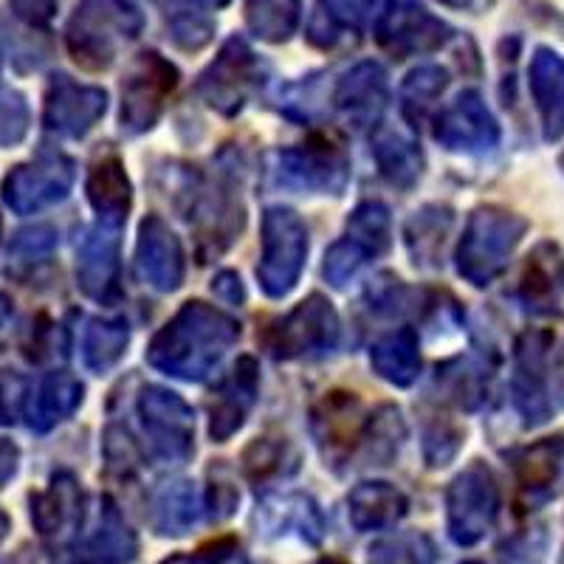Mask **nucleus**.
<instances>
[{
    "mask_svg": "<svg viewBox=\"0 0 564 564\" xmlns=\"http://www.w3.org/2000/svg\"><path fill=\"white\" fill-rule=\"evenodd\" d=\"M238 336L240 325L229 314L198 300L186 302L150 341L148 361L175 379L200 381L218 367Z\"/></svg>",
    "mask_w": 564,
    "mask_h": 564,
    "instance_id": "nucleus-1",
    "label": "nucleus"
},
{
    "mask_svg": "<svg viewBox=\"0 0 564 564\" xmlns=\"http://www.w3.org/2000/svg\"><path fill=\"white\" fill-rule=\"evenodd\" d=\"M513 401L528 426L564 410V325L528 327L517 339Z\"/></svg>",
    "mask_w": 564,
    "mask_h": 564,
    "instance_id": "nucleus-2",
    "label": "nucleus"
},
{
    "mask_svg": "<svg viewBox=\"0 0 564 564\" xmlns=\"http://www.w3.org/2000/svg\"><path fill=\"white\" fill-rule=\"evenodd\" d=\"M141 29L144 14L135 0H83L65 26V45L79 68L108 70L119 45L139 37Z\"/></svg>",
    "mask_w": 564,
    "mask_h": 564,
    "instance_id": "nucleus-3",
    "label": "nucleus"
},
{
    "mask_svg": "<svg viewBox=\"0 0 564 564\" xmlns=\"http://www.w3.org/2000/svg\"><path fill=\"white\" fill-rule=\"evenodd\" d=\"M528 220L522 215L500 209V206H480L468 218L457 246V271L463 280L482 289L506 271L508 260L522 243Z\"/></svg>",
    "mask_w": 564,
    "mask_h": 564,
    "instance_id": "nucleus-4",
    "label": "nucleus"
},
{
    "mask_svg": "<svg viewBox=\"0 0 564 564\" xmlns=\"http://www.w3.org/2000/svg\"><path fill=\"white\" fill-rule=\"evenodd\" d=\"M308 257V229L296 212L271 206L263 215V257L257 265L260 285L269 296L291 294Z\"/></svg>",
    "mask_w": 564,
    "mask_h": 564,
    "instance_id": "nucleus-5",
    "label": "nucleus"
},
{
    "mask_svg": "<svg viewBox=\"0 0 564 564\" xmlns=\"http://www.w3.org/2000/svg\"><path fill=\"white\" fill-rule=\"evenodd\" d=\"M265 63L251 52L243 37H229L220 54L200 74L198 94L212 110L235 116L265 79Z\"/></svg>",
    "mask_w": 564,
    "mask_h": 564,
    "instance_id": "nucleus-6",
    "label": "nucleus"
},
{
    "mask_svg": "<svg viewBox=\"0 0 564 564\" xmlns=\"http://www.w3.org/2000/svg\"><path fill=\"white\" fill-rule=\"evenodd\" d=\"M500 511V486L486 463L475 460L452 480L446 491V517H449L452 542L463 547L477 545Z\"/></svg>",
    "mask_w": 564,
    "mask_h": 564,
    "instance_id": "nucleus-7",
    "label": "nucleus"
},
{
    "mask_svg": "<svg viewBox=\"0 0 564 564\" xmlns=\"http://www.w3.org/2000/svg\"><path fill=\"white\" fill-rule=\"evenodd\" d=\"M178 85V68L159 52H141L122 79V128L144 133L159 122L164 105Z\"/></svg>",
    "mask_w": 564,
    "mask_h": 564,
    "instance_id": "nucleus-8",
    "label": "nucleus"
},
{
    "mask_svg": "<svg viewBox=\"0 0 564 564\" xmlns=\"http://www.w3.org/2000/svg\"><path fill=\"white\" fill-rule=\"evenodd\" d=\"M276 184L300 189V193H334L339 195L350 178V161L339 141L314 135L300 148L276 153Z\"/></svg>",
    "mask_w": 564,
    "mask_h": 564,
    "instance_id": "nucleus-9",
    "label": "nucleus"
},
{
    "mask_svg": "<svg viewBox=\"0 0 564 564\" xmlns=\"http://www.w3.org/2000/svg\"><path fill=\"white\" fill-rule=\"evenodd\" d=\"M452 34L455 32L417 0H390L376 20V40L395 59L437 52Z\"/></svg>",
    "mask_w": 564,
    "mask_h": 564,
    "instance_id": "nucleus-10",
    "label": "nucleus"
},
{
    "mask_svg": "<svg viewBox=\"0 0 564 564\" xmlns=\"http://www.w3.org/2000/svg\"><path fill=\"white\" fill-rule=\"evenodd\" d=\"M339 341V316L330 300L322 294H311L300 302L280 325L271 330L269 350L276 359H302L314 352L334 350Z\"/></svg>",
    "mask_w": 564,
    "mask_h": 564,
    "instance_id": "nucleus-11",
    "label": "nucleus"
},
{
    "mask_svg": "<svg viewBox=\"0 0 564 564\" xmlns=\"http://www.w3.org/2000/svg\"><path fill=\"white\" fill-rule=\"evenodd\" d=\"M139 415L150 446L170 463H184L195 449V415L186 401L164 387H144L139 395Z\"/></svg>",
    "mask_w": 564,
    "mask_h": 564,
    "instance_id": "nucleus-12",
    "label": "nucleus"
},
{
    "mask_svg": "<svg viewBox=\"0 0 564 564\" xmlns=\"http://www.w3.org/2000/svg\"><path fill=\"white\" fill-rule=\"evenodd\" d=\"M74 186V161L57 150H43L34 161L20 164L3 181V198L20 215L45 209L68 198Z\"/></svg>",
    "mask_w": 564,
    "mask_h": 564,
    "instance_id": "nucleus-13",
    "label": "nucleus"
},
{
    "mask_svg": "<svg viewBox=\"0 0 564 564\" xmlns=\"http://www.w3.org/2000/svg\"><path fill=\"white\" fill-rule=\"evenodd\" d=\"M311 432L322 457L330 466L347 463L352 452L365 443L367 417L361 401L345 390L327 392L311 412Z\"/></svg>",
    "mask_w": 564,
    "mask_h": 564,
    "instance_id": "nucleus-14",
    "label": "nucleus"
},
{
    "mask_svg": "<svg viewBox=\"0 0 564 564\" xmlns=\"http://www.w3.org/2000/svg\"><path fill=\"white\" fill-rule=\"evenodd\" d=\"M105 110H108V94L102 88L83 85L59 74L52 79L48 94H45L43 122L54 133L79 139L102 119Z\"/></svg>",
    "mask_w": 564,
    "mask_h": 564,
    "instance_id": "nucleus-15",
    "label": "nucleus"
},
{
    "mask_svg": "<svg viewBox=\"0 0 564 564\" xmlns=\"http://www.w3.org/2000/svg\"><path fill=\"white\" fill-rule=\"evenodd\" d=\"M435 139L446 150L480 153V150H491L500 141V124L477 90H463L460 97L437 116Z\"/></svg>",
    "mask_w": 564,
    "mask_h": 564,
    "instance_id": "nucleus-16",
    "label": "nucleus"
},
{
    "mask_svg": "<svg viewBox=\"0 0 564 564\" xmlns=\"http://www.w3.org/2000/svg\"><path fill=\"white\" fill-rule=\"evenodd\" d=\"M135 269L139 276L155 291H175L184 282L186 260L178 235L159 215L141 220L139 243H135Z\"/></svg>",
    "mask_w": 564,
    "mask_h": 564,
    "instance_id": "nucleus-17",
    "label": "nucleus"
},
{
    "mask_svg": "<svg viewBox=\"0 0 564 564\" xmlns=\"http://www.w3.org/2000/svg\"><path fill=\"white\" fill-rule=\"evenodd\" d=\"M119 231L122 226L99 220L79 243L77 280L90 300L110 302L119 294Z\"/></svg>",
    "mask_w": 564,
    "mask_h": 564,
    "instance_id": "nucleus-18",
    "label": "nucleus"
},
{
    "mask_svg": "<svg viewBox=\"0 0 564 564\" xmlns=\"http://www.w3.org/2000/svg\"><path fill=\"white\" fill-rule=\"evenodd\" d=\"M260 390V370L251 356L238 359L231 372L220 381V387L212 392L209 401V435L212 441L226 443L240 430L249 417L251 406Z\"/></svg>",
    "mask_w": 564,
    "mask_h": 564,
    "instance_id": "nucleus-19",
    "label": "nucleus"
},
{
    "mask_svg": "<svg viewBox=\"0 0 564 564\" xmlns=\"http://www.w3.org/2000/svg\"><path fill=\"white\" fill-rule=\"evenodd\" d=\"M387 99H390L387 70L372 59L352 65L336 83L334 90L336 110L352 128H370V124L379 122V116L387 108Z\"/></svg>",
    "mask_w": 564,
    "mask_h": 564,
    "instance_id": "nucleus-20",
    "label": "nucleus"
},
{
    "mask_svg": "<svg viewBox=\"0 0 564 564\" xmlns=\"http://www.w3.org/2000/svg\"><path fill=\"white\" fill-rule=\"evenodd\" d=\"M513 463V482H517V494L525 508L545 506L556 494L558 477H562L564 466V435L545 437L536 441L525 449H520L511 457Z\"/></svg>",
    "mask_w": 564,
    "mask_h": 564,
    "instance_id": "nucleus-21",
    "label": "nucleus"
},
{
    "mask_svg": "<svg viewBox=\"0 0 564 564\" xmlns=\"http://www.w3.org/2000/svg\"><path fill=\"white\" fill-rule=\"evenodd\" d=\"M379 0H316L308 20L311 45L322 52H345L359 43Z\"/></svg>",
    "mask_w": 564,
    "mask_h": 564,
    "instance_id": "nucleus-22",
    "label": "nucleus"
},
{
    "mask_svg": "<svg viewBox=\"0 0 564 564\" xmlns=\"http://www.w3.org/2000/svg\"><path fill=\"white\" fill-rule=\"evenodd\" d=\"M85 517V497L77 477L63 471L54 475L52 486L32 497V522L43 536L65 539L77 533Z\"/></svg>",
    "mask_w": 564,
    "mask_h": 564,
    "instance_id": "nucleus-23",
    "label": "nucleus"
},
{
    "mask_svg": "<svg viewBox=\"0 0 564 564\" xmlns=\"http://www.w3.org/2000/svg\"><path fill=\"white\" fill-rule=\"evenodd\" d=\"M520 302L533 314H553L564 305V254L558 246L539 243L520 276Z\"/></svg>",
    "mask_w": 564,
    "mask_h": 564,
    "instance_id": "nucleus-24",
    "label": "nucleus"
},
{
    "mask_svg": "<svg viewBox=\"0 0 564 564\" xmlns=\"http://www.w3.org/2000/svg\"><path fill=\"white\" fill-rule=\"evenodd\" d=\"M533 105L539 110V122L547 141L564 135V57L551 48H536L528 70Z\"/></svg>",
    "mask_w": 564,
    "mask_h": 564,
    "instance_id": "nucleus-25",
    "label": "nucleus"
},
{
    "mask_svg": "<svg viewBox=\"0 0 564 564\" xmlns=\"http://www.w3.org/2000/svg\"><path fill=\"white\" fill-rule=\"evenodd\" d=\"M406 508H410V500L404 497V491L390 482H361L347 497L350 525L361 533L392 528L404 520Z\"/></svg>",
    "mask_w": 564,
    "mask_h": 564,
    "instance_id": "nucleus-26",
    "label": "nucleus"
},
{
    "mask_svg": "<svg viewBox=\"0 0 564 564\" xmlns=\"http://www.w3.org/2000/svg\"><path fill=\"white\" fill-rule=\"evenodd\" d=\"M139 553V539L124 522L122 511L116 508L113 500L105 497L99 508L97 531L85 539L79 562L83 564H130Z\"/></svg>",
    "mask_w": 564,
    "mask_h": 564,
    "instance_id": "nucleus-27",
    "label": "nucleus"
},
{
    "mask_svg": "<svg viewBox=\"0 0 564 564\" xmlns=\"http://www.w3.org/2000/svg\"><path fill=\"white\" fill-rule=\"evenodd\" d=\"M85 189H88L90 206L99 212V220L113 226L124 224L130 204H133V193H130V181L122 161L116 155H102V159L94 161Z\"/></svg>",
    "mask_w": 564,
    "mask_h": 564,
    "instance_id": "nucleus-28",
    "label": "nucleus"
},
{
    "mask_svg": "<svg viewBox=\"0 0 564 564\" xmlns=\"http://www.w3.org/2000/svg\"><path fill=\"white\" fill-rule=\"evenodd\" d=\"M79 404H83V384L70 372H52L40 381L34 395L29 398V423H32V430L48 432L59 421L74 415Z\"/></svg>",
    "mask_w": 564,
    "mask_h": 564,
    "instance_id": "nucleus-29",
    "label": "nucleus"
},
{
    "mask_svg": "<svg viewBox=\"0 0 564 564\" xmlns=\"http://www.w3.org/2000/svg\"><path fill=\"white\" fill-rule=\"evenodd\" d=\"M452 224H455V215H452L449 206L432 204L417 209L404 231L412 263L421 265V269H437Z\"/></svg>",
    "mask_w": 564,
    "mask_h": 564,
    "instance_id": "nucleus-30",
    "label": "nucleus"
},
{
    "mask_svg": "<svg viewBox=\"0 0 564 564\" xmlns=\"http://www.w3.org/2000/svg\"><path fill=\"white\" fill-rule=\"evenodd\" d=\"M372 153L381 175L398 189H410L417 184L423 173L421 144L398 130H379L372 139Z\"/></svg>",
    "mask_w": 564,
    "mask_h": 564,
    "instance_id": "nucleus-31",
    "label": "nucleus"
},
{
    "mask_svg": "<svg viewBox=\"0 0 564 564\" xmlns=\"http://www.w3.org/2000/svg\"><path fill=\"white\" fill-rule=\"evenodd\" d=\"M370 365L381 379L395 387H410L421 372V352H417V336L410 327L392 330L381 336L370 347Z\"/></svg>",
    "mask_w": 564,
    "mask_h": 564,
    "instance_id": "nucleus-32",
    "label": "nucleus"
},
{
    "mask_svg": "<svg viewBox=\"0 0 564 564\" xmlns=\"http://www.w3.org/2000/svg\"><path fill=\"white\" fill-rule=\"evenodd\" d=\"M164 14L170 40L178 45L181 52H200L209 45L215 34V20L206 14L200 0H153Z\"/></svg>",
    "mask_w": 564,
    "mask_h": 564,
    "instance_id": "nucleus-33",
    "label": "nucleus"
},
{
    "mask_svg": "<svg viewBox=\"0 0 564 564\" xmlns=\"http://www.w3.org/2000/svg\"><path fill=\"white\" fill-rule=\"evenodd\" d=\"M200 517V502L193 482H167L153 497V528L164 536H184Z\"/></svg>",
    "mask_w": 564,
    "mask_h": 564,
    "instance_id": "nucleus-34",
    "label": "nucleus"
},
{
    "mask_svg": "<svg viewBox=\"0 0 564 564\" xmlns=\"http://www.w3.org/2000/svg\"><path fill=\"white\" fill-rule=\"evenodd\" d=\"M488 381H491V367L482 356H466V359L437 367V384L443 387L446 398L463 410H477L482 404Z\"/></svg>",
    "mask_w": 564,
    "mask_h": 564,
    "instance_id": "nucleus-35",
    "label": "nucleus"
},
{
    "mask_svg": "<svg viewBox=\"0 0 564 564\" xmlns=\"http://www.w3.org/2000/svg\"><path fill=\"white\" fill-rule=\"evenodd\" d=\"M302 20V0H246V26L263 43H289Z\"/></svg>",
    "mask_w": 564,
    "mask_h": 564,
    "instance_id": "nucleus-36",
    "label": "nucleus"
},
{
    "mask_svg": "<svg viewBox=\"0 0 564 564\" xmlns=\"http://www.w3.org/2000/svg\"><path fill=\"white\" fill-rule=\"evenodd\" d=\"M128 341H130V330L124 322L94 319L88 327H85V339H83L85 365L102 376V372H108L110 367L119 365Z\"/></svg>",
    "mask_w": 564,
    "mask_h": 564,
    "instance_id": "nucleus-37",
    "label": "nucleus"
},
{
    "mask_svg": "<svg viewBox=\"0 0 564 564\" xmlns=\"http://www.w3.org/2000/svg\"><path fill=\"white\" fill-rule=\"evenodd\" d=\"M367 457L372 466H387L398 455L401 443L406 441V423L398 406H379L367 421Z\"/></svg>",
    "mask_w": 564,
    "mask_h": 564,
    "instance_id": "nucleus-38",
    "label": "nucleus"
},
{
    "mask_svg": "<svg viewBox=\"0 0 564 564\" xmlns=\"http://www.w3.org/2000/svg\"><path fill=\"white\" fill-rule=\"evenodd\" d=\"M347 240L367 251V257L384 254L392 243V220L384 204H361L347 220Z\"/></svg>",
    "mask_w": 564,
    "mask_h": 564,
    "instance_id": "nucleus-39",
    "label": "nucleus"
},
{
    "mask_svg": "<svg viewBox=\"0 0 564 564\" xmlns=\"http://www.w3.org/2000/svg\"><path fill=\"white\" fill-rule=\"evenodd\" d=\"M449 85V77L441 65H417L410 70L401 88V102H404V116L410 122H421L426 110L441 99V94Z\"/></svg>",
    "mask_w": 564,
    "mask_h": 564,
    "instance_id": "nucleus-40",
    "label": "nucleus"
},
{
    "mask_svg": "<svg viewBox=\"0 0 564 564\" xmlns=\"http://www.w3.org/2000/svg\"><path fill=\"white\" fill-rule=\"evenodd\" d=\"M370 564H435V545L426 533H395L370 547Z\"/></svg>",
    "mask_w": 564,
    "mask_h": 564,
    "instance_id": "nucleus-41",
    "label": "nucleus"
},
{
    "mask_svg": "<svg viewBox=\"0 0 564 564\" xmlns=\"http://www.w3.org/2000/svg\"><path fill=\"white\" fill-rule=\"evenodd\" d=\"M263 508L265 513L274 517V528L289 531L294 525L302 536H308L311 542H319L322 517L308 497H282V500H269Z\"/></svg>",
    "mask_w": 564,
    "mask_h": 564,
    "instance_id": "nucleus-42",
    "label": "nucleus"
},
{
    "mask_svg": "<svg viewBox=\"0 0 564 564\" xmlns=\"http://www.w3.org/2000/svg\"><path fill=\"white\" fill-rule=\"evenodd\" d=\"M285 463H289V443L274 441V437L254 441L243 452V471L251 482H265L271 477L294 471V468H285ZM291 463H294V457H291Z\"/></svg>",
    "mask_w": 564,
    "mask_h": 564,
    "instance_id": "nucleus-43",
    "label": "nucleus"
},
{
    "mask_svg": "<svg viewBox=\"0 0 564 564\" xmlns=\"http://www.w3.org/2000/svg\"><path fill=\"white\" fill-rule=\"evenodd\" d=\"M463 446V430L446 415H432L423 426V457L432 468L446 466Z\"/></svg>",
    "mask_w": 564,
    "mask_h": 564,
    "instance_id": "nucleus-44",
    "label": "nucleus"
},
{
    "mask_svg": "<svg viewBox=\"0 0 564 564\" xmlns=\"http://www.w3.org/2000/svg\"><path fill=\"white\" fill-rule=\"evenodd\" d=\"M54 246H57V235L48 226H34V229L18 231V238L12 240V249H9V260L14 269H32V265L43 263L45 257L52 254Z\"/></svg>",
    "mask_w": 564,
    "mask_h": 564,
    "instance_id": "nucleus-45",
    "label": "nucleus"
},
{
    "mask_svg": "<svg viewBox=\"0 0 564 564\" xmlns=\"http://www.w3.org/2000/svg\"><path fill=\"white\" fill-rule=\"evenodd\" d=\"M367 260H370L367 251L345 238L339 240V243L330 246V251L325 254V269H322V274H325V280L330 282V285L341 289V285H347V280H352V276L359 274V269Z\"/></svg>",
    "mask_w": 564,
    "mask_h": 564,
    "instance_id": "nucleus-46",
    "label": "nucleus"
},
{
    "mask_svg": "<svg viewBox=\"0 0 564 564\" xmlns=\"http://www.w3.org/2000/svg\"><path fill=\"white\" fill-rule=\"evenodd\" d=\"M238 486L231 480L229 468L212 466L209 468V491H206V511L212 520H226L238 508Z\"/></svg>",
    "mask_w": 564,
    "mask_h": 564,
    "instance_id": "nucleus-47",
    "label": "nucleus"
},
{
    "mask_svg": "<svg viewBox=\"0 0 564 564\" xmlns=\"http://www.w3.org/2000/svg\"><path fill=\"white\" fill-rule=\"evenodd\" d=\"M29 130V105L18 90L0 88V144H18Z\"/></svg>",
    "mask_w": 564,
    "mask_h": 564,
    "instance_id": "nucleus-48",
    "label": "nucleus"
},
{
    "mask_svg": "<svg viewBox=\"0 0 564 564\" xmlns=\"http://www.w3.org/2000/svg\"><path fill=\"white\" fill-rule=\"evenodd\" d=\"M105 457H108L110 471H122V475H128V471L139 466V449H135L128 430L110 426L108 435H105Z\"/></svg>",
    "mask_w": 564,
    "mask_h": 564,
    "instance_id": "nucleus-49",
    "label": "nucleus"
},
{
    "mask_svg": "<svg viewBox=\"0 0 564 564\" xmlns=\"http://www.w3.org/2000/svg\"><path fill=\"white\" fill-rule=\"evenodd\" d=\"M26 406V381L0 370V426H12Z\"/></svg>",
    "mask_w": 564,
    "mask_h": 564,
    "instance_id": "nucleus-50",
    "label": "nucleus"
},
{
    "mask_svg": "<svg viewBox=\"0 0 564 564\" xmlns=\"http://www.w3.org/2000/svg\"><path fill=\"white\" fill-rule=\"evenodd\" d=\"M57 3L59 0H9L12 12L32 26H45L57 12Z\"/></svg>",
    "mask_w": 564,
    "mask_h": 564,
    "instance_id": "nucleus-51",
    "label": "nucleus"
},
{
    "mask_svg": "<svg viewBox=\"0 0 564 564\" xmlns=\"http://www.w3.org/2000/svg\"><path fill=\"white\" fill-rule=\"evenodd\" d=\"M212 291L220 296V300L231 302V305H238V302H243V285H240V276L231 274V271H220L218 276H215V282H212Z\"/></svg>",
    "mask_w": 564,
    "mask_h": 564,
    "instance_id": "nucleus-52",
    "label": "nucleus"
},
{
    "mask_svg": "<svg viewBox=\"0 0 564 564\" xmlns=\"http://www.w3.org/2000/svg\"><path fill=\"white\" fill-rule=\"evenodd\" d=\"M14 471H18V446L0 437V488L7 486Z\"/></svg>",
    "mask_w": 564,
    "mask_h": 564,
    "instance_id": "nucleus-53",
    "label": "nucleus"
},
{
    "mask_svg": "<svg viewBox=\"0 0 564 564\" xmlns=\"http://www.w3.org/2000/svg\"><path fill=\"white\" fill-rule=\"evenodd\" d=\"M212 558H209V547H206V551H200L198 556H173V558H167V562H161V564H209Z\"/></svg>",
    "mask_w": 564,
    "mask_h": 564,
    "instance_id": "nucleus-54",
    "label": "nucleus"
},
{
    "mask_svg": "<svg viewBox=\"0 0 564 564\" xmlns=\"http://www.w3.org/2000/svg\"><path fill=\"white\" fill-rule=\"evenodd\" d=\"M441 3H446V7H452V9H468L471 3H475V0H441Z\"/></svg>",
    "mask_w": 564,
    "mask_h": 564,
    "instance_id": "nucleus-55",
    "label": "nucleus"
},
{
    "mask_svg": "<svg viewBox=\"0 0 564 564\" xmlns=\"http://www.w3.org/2000/svg\"><path fill=\"white\" fill-rule=\"evenodd\" d=\"M314 564H345V562H339V558H319V562Z\"/></svg>",
    "mask_w": 564,
    "mask_h": 564,
    "instance_id": "nucleus-56",
    "label": "nucleus"
},
{
    "mask_svg": "<svg viewBox=\"0 0 564 564\" xmlns=\"http://www.w3.org/2000/svg\"><path fill=\"white\" fill-rule=\"evenodd\" d=\"M209 3H215V7H226L229 0H209Z\"/></svg>",
    "mask_w": 564,
    "mask_h": 564,
    "instance_id": "nucleus-57",
    "label": "nucleus"
},
{
    "mask_svg": "<svg viewBox=\"0 0 564 564\" xmlns=\"http://www.w3.org/2000/svg\"><path fill=\"white\" fill-rule=\"evenodd\" d=\"M558 164H562V170H564V153H562V159H558Z\"/></svg>",
    "mask_w": 564,
    "mask_h": 564,
    "instance_id": "nucleus-58",
    "label": "nucleus"
},
{
    "mask_svg": "<svg viewBox=\"0 0 564 564\" xmlns=\"http://www.w3.org/2000/svg\"><path fill=\"white\" fill-rule=\"evenodd\" d=\"M468 564H477V562H468Z\"/></svg>",
    "mask_w": 564,
    "mask_h": 564,
    "instance_id": "nucleus-59",
    "label": "nucleus"
},
{
    "mask_svg": "<svg viewBox=\"0 0 564 564\" xmlns=\"http://www.w3.org/2000/svg\"><path fill=\"white\" fill-rule=\"evenodd\" d=\"M0 57H3V54H0Z\"/></svg>",
    "mask_w": 564,
    "mask_h": 564,
    "instance_id": "nucleus-60",
    "label": "nucleus"
}]
</instances>
